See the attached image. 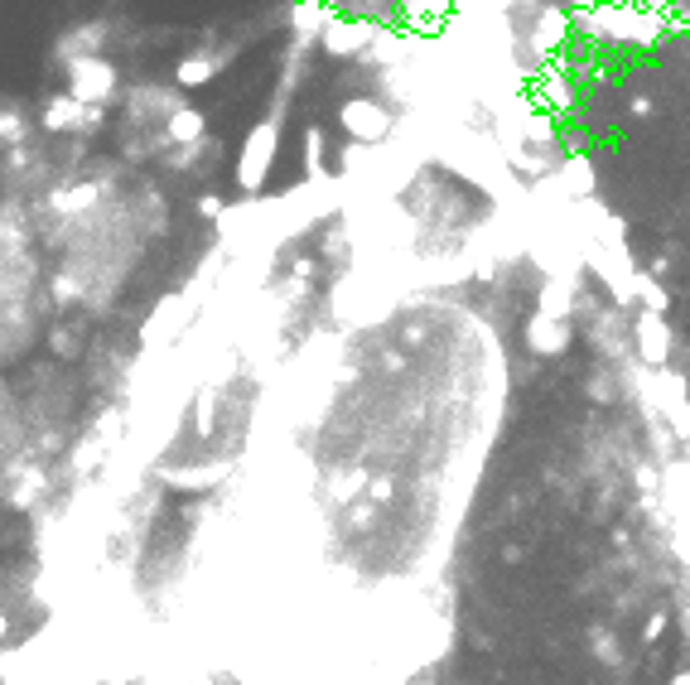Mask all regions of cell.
Here are the masks:
<instances>
[{
  "mask_svg": "<svg viewBox=\"0 0 690 685\" xmlns=\"http://www.w3.org/2000/svg\"><path fill=\"white\" fill-rule=\"evenodd\" d=\"M276 150H280V116L271 111V116H261V121L251 126L247 140H242V150H237V174H232V179H237L242 198H261L271 169H276Z\"/></svg>",
  "mask_w": 690,
  "mask_h": 685,
  "instance_id": "obj_1",
  "label": "cell"
},
{
  "mask_svg": "<svg viewBox=\"0 0 690 685\" xmlns=\"http://www.w3.org/2000/svg\"><path fill=\"white\" fill-rule=\"evenodd\" d=\"M232 473V464L222 459V464H203V468H160V483L174 488V493H203V488H213Z\"/></svg>",
  "mask_w": 690,
  "mask_h": 685,
  "instance_id": "obj_14",
  "label": "cell"
},
{
  "mask_svg": "<svg viewBox=\"0 0 690 685\" xmlns=\"http://www.w3.org/2000/svg\"><path fill=\"white\" fill-rule=\"evenodd\" d=\"M555 184L570 203H584V198H599V169L584 150H565V160L555 169Z\"/></svg>",
  "mask_w": 690,
  "mask_h": 685,
  "instance_id": "obj_11",
  "label": "cell"
},
{
  "mask_svg": "<svg viewBox=\"0 0 690 685\" xmlns=\"http://www.w3.org/2000/svg\"><path fill=\"white\" fill-rule=\"evenodd\" d=\"M198 213H203V218H213V222H218L222 213H227V203H222L218 193H203V198H198Z\"/></svg>",
  "mask_w": 690,
  "mask_h": 685,
  "instance_id": "obj_21",
  "label": "cell"
},
{
  "mask_svg": "<svg viewBox=\"0 0 690 685\" xmlns=\"http://www.w3.org/2000/svg\"><path fill=\"white\" fill-rule=\"evenodd\" d=\"M531 97H536V107H541V111H551L555 121H565L570 111L580 107L575 73H565V68H555V63L536 68V73H531Z\"/></svg>",
  "mask_w": 690,
  "mask_h": 685,
  "instance_id": "obj_7",
  "label": "cell"
},
{
  "mask_svg": "<svg viewBox=\"0 0 690 685\" xmlns=\"http://www.w3.org/2000/svg\"><path fill=\"white\" fill-rule=\"evenodd\" d=\"M304 179H329V160H324V126H304Z\"/></svg>",
  "mask_w": 690,
  "mask_h": 685,
  "instance_id": "obj_16",
  "label": "cell"
},
{
  "mask_svg": "<svg viewBox=\"0 0 690 685\" xmlns=\"http://www.w3.org/2000/svg\"><path fill=\"white\" fill-rule=\"evenodd\" d=\"M377 29L372 20H362V15H343V10H333V20L324 25L319 34V49L329 58H362L372 54V39H377Z\"/></svg>",
  "mask_w": 690,
  "mask_h": 685,
  "instance_id": "obj_6",
  "label": "cell"
},
{
  "mask_svg": "<svg viewBox=\"0 0 690 685\" xmlns=\"http://www.w3.org/2000/svg\"><path fill=\"white\" fill-rule=\"evenodd\" d=\"M15 102H5V145H15V140H25V116H15Z\"/></svg>",
  "mask_w": 690,
  "mask_h": 685,
  "instance_id": "obj_20",
  "label": "cell"
},
{
  "mask_svg": "<svg viewBox=\"0 0 690 685\" xmlns=\"http://www.w3.org/2000/svg\"><path fill=\"white\" fill-rule=\"evenodd\" d=\"M396 111L382 102V97H367V92H358V97H343L338 102V131L348 140H358V145H387L391 136H396Z\"/></svg>",
  "mask_w": 690,
  "mask_h": 685,
  "instance_id": "obj_2",
  "label": "cell"
},
{
  "mask_svg": "<svg viewBox=\"0 0 690 685\" xmlns=\"http://www.w3.org/2000/svg\"><path fill=\"white\" fill-rule=\"evenodd\" d=\"M676 623H681V637H686V647H690V599L676 608Z\"/></svg>",
  "mask_w": 690,
  "mask_h": 685,
  "instance_id": "obj_22",
  "label": "cell"
},
{
  "mask_svg": "<svg viewBox=\"0 0 690 685\" xmlns=\"http://www.w3.org/2000/svg\"><path fill=\"white\" fill-rule=\"evenodd\" d=\"M637 304L642 309H657V314L671 309V295H666V285L657 280V271H637Z\"/></svg>",
  "mask_w": 690,
  "mask_h": 685,
  "instance_id": "obj_17",
  "label": "cell"
},
{
  "mask_svg": "<svg viewBox=\"0 0 690 685\" xmlns=\"http://www.w3.org/2000/svg\"><path fill=\"white\" fill-rule=\"evenodd\" d=\"M570 34H575V10L570 5H560V0H546V5H536L531 10V25H526V49L531 58L546 68L565 44H570Z\"/></svg>",
  "mask_w": 690,
  "mask_h": 685,
  "instance_id": "obj_4",
  "label": "cell"
},
{
  "mask_svg": "<svg viewBox=\"0 0 690 685\" xmlns=\"http://www.w3.org/2000/svg\"><path fill=\"white\" fill-rule=\"evenodd\" d=\"M666 623H671V613L657 608V613L647 618V628H642V642H647V647H657V642H662V632H666Z\"/></svg>",
  "mask_w": 690,
  "mask_h": 685,
  "instance_id": "obj_19",
  "label": "cell"
},
{
  "mask_svg": "<svg viewBox=\"0 0 690 685\" xmlns=\"http://www.w3.org/2000/svg\"><path fill=\"white\" fill-rule=\"evenodd\" d=\"M633 357L642 367H671L676 362V329L666 324V314H657V309L633 314Z\"/></svg>",
  "mask_w": 690,
  "mask_h": 685,
  "instance_id": "obj_5",
  "label": "cell"
},
{
  "mask_svg": "<svg viewBox=\"0 0 690 685\" xmlns=\"http://www.w3.org/2000/svg\"><path fill=\"white\" fill-rule=\"evenodd\" d=\"M97 184H73V189L68 193H54V198H49V203H54V208H87V203H92V198H97Z\"/></svg>",
  "mask_w": 690,
  "mask_h": 685,
  "instance_id": "obj_18",
  "label": "cell"
},
{
  "mask_svg": "<svg viewBox=\"0 0 690 685\" xmlns=\"http://www.w3.org/2000/svg\"><path fill=\"white\" fill-rule=\"evenodd\" d=\"M536 314L575 319L580 314V275H541V285H536Z\"/></svg>",
  "mask_w": 690,
  "mask_h": 685,
  "instance_id": "obj_12",
  "label": "cell"
},
{
  "mask_svg": "<svg viewBox=\"0 0 690 685\" xmlns=\"http://www.w3.org/2000/svg\"><path fill=\"white\" fill-rule=\"evenodd\" d=\"M594 647H604V652H599V657H604L608 666H613V661H618V652H613V637H594Z\"/></svg>",
  "mask_w": 690,
  "mask_h": 685,
  "instance_id": "obj_23",
  "label": "cell"
},
{
  "mask_svg": "<svg viewBox=\"0 0 690 685\" xmlns=\"http://www.w3.org/2000/svg\"><path fill=\"white\" fill-rule=\"evenodd\" d=\"M526 348L536 357H565L575 343V319H555V314H531L526 319Z\"/></svg>",
  "mask_w": 690,
  "mask_h": 685,
  "instance_id": "obj_9",
  "label": "cell"
},
{
  "mask_svg": "<svg viewBox=\"0 0 690 685\" xmlns=\"http://www.w3.org/2000/svg\"><path fill=\"white\" fill-rule=\"evenodd\" d=\"M232 58H237V44H227V49H194V54H184L174 63V83L179 87H208Z\"/></svg>",
  "mask_w": 690,
  "mask_h": 685,
  "instance_id": "obj_10",
  "label": "cell"
},
{
  "mask_svg": "<svg viewBox=\"0 0 690 685\" xmlns=\"http://www.w3.org/2000/svg\"><path fill=\"white\" fill-rule=\"evenodd\" d=\"M203 136H208V116L198 107H189V102L165 121V140H174V145H198Z\"/></svg>",
  "mask_w": 690,
  "mask_h": 685,
  "instance_id": "obj_15",
  "label": "cell"
},
{
  "mask_svg": "<svg viewBox=\"0 0 690 685\" xmlns=\"http://www.w3.org/2000/svg\"><path fill=\"white\" fill-rule=\"evenodd\" d=\"M63 78H68V92L87 102V107H107L116 102V92H121V73H116V63L102 54H87V58H68L63 63Z\"/></svg>",
  "mask_w": 690,
  "mask_h": 685,
  "instance_id": "obj_3",
  "label": "cell"
},
{
  "mask_svg": "<svg viewBox=\"0 0 690 685\" xmlns=\"http://www.w3.org/2000/svg\"><path fill=\"white\" fill-rule=\"evenodd\" d=\"M512 10H536V5H546V0H507Z\"/></svg>",
  "mask_w": 690,
  "mask_h": 685,
  "instance_id": "obj_24",
  "label": "cell"
},
{
  "mask_svg": "<svg viewBox=\"0 0 690 685\" xmlns=\"http://www.w3.org/2000/svg\"><path fill=\"white\" fill-rule=\"evenodd\" d=\"M102 107H87V102H78L73 92H54L49 102H44V111H39V126L44 131H102Z\"/></svg>",
  "mask_w": 690,
  "mask_h": 685,
  "instance_id": "obj_8",
  "label": "cell"
},
{
  "mask_svg": "<svg viewBox=\"0 0 690 685\" xmlns=\"http://www.w3.org/2000/svg\"><path fill=\"white\" fill-rule=\"evenodd\" d=\"M671 685H690V666H681V671L671 676Z\"/></svg>",
  "mask_w": 690,
  "mask_h": 685,
  "instance_id": "obj_25",
  "label": "cell"
},
{
  "mask_svg": "<svg viewBox=\"0 0 690 685\" xmlns=\"http://www.w3.org/2000/svg\"><path fill=\"white\" fill-rule=\"evenodd\" d=\"M329 20H333L329 0H295L290 5V34H295V44H319V34H324Z\"/></svg>",
  "mask_w": 690,
  "mask_h": 685,
  "instance_id": "obj_13",
  "label": "cell"
}]
</instances>
